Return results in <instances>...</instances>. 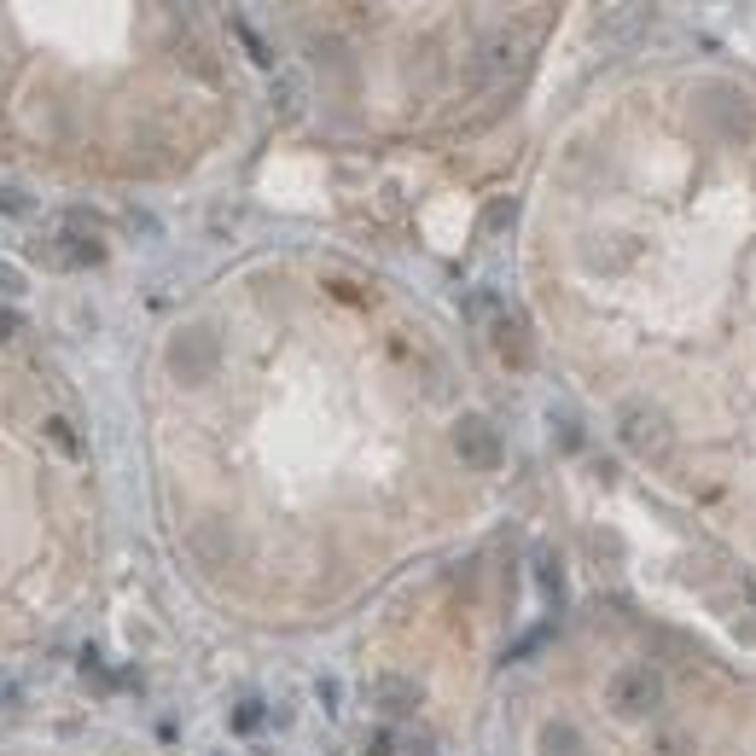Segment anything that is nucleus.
<instances>
[{
    "label": "nucleus",
    "instance_id": "9b49d317",
    "mask_svg": "<svg viewBox=\"0 0 756 756\" xmlns=\"http://www.w3.org/2000/svg\"><path fill=\"white\" fill-rule=\"evenodd\" d=\"M262 721H268V704L262 698H239V704H233V733H239V739L262 733Z\"/></svg>",
    "mask_w": 756,
    "mask_h": 756
},
{
    "label": "nucleus",
    "instance_id": "f257e3e1",
    "mask_svg": "<svg viewBox=\"0 0 756 756\" xmlns=\"http://www.w3.org/2000/svg\"><path fill=\"white\" fill-rule=\"evenodd\" d=\"M664 669L658 664H623L611 681H605V704H611V716H623V721H646V716H658V704H664Z\"/></svg>",
    "mask_w": 756,
    "mask_h": 756
},
{
    "label": "nucleus",
    "instance_id": "7ed1b4c3",
    "mask_svg": "<svg viewBox=\"0 0 756 756\" xmlns=\"http://www.w3.org/2000/svg\"><path fill=\"white\" fill-rule=\"evenodd\" d=\"M448 443H454V454H460V466H472V472H495V466H500V431L483 413H460V419H454Z\"/></svg>",
    "mask_w": 756,
    "mask_h": 756
},
{
    "label": "nucleus",
    "instance_id": "39448f33",
    "mask_svg": "<svg viewBox=\"0 0 756 756\" xmlns=\"http://www.w3.org/2000/svg\"><path fill=\"white\" fill-rule=\"evenodd\" d=\"M489 344L507 367H530V349H535L530 321L518 309H507V302H495V314H489Z\"/></svg>",
    "mask_w": 756,
    "mask_h": 756
},
{
    "label": "nucleus",
    "instance_id": "f03ea898",
    "mask_svg": "<svg viewBox=\"0 0 756 756\" xmlns=\"http://www.w3.org/2000/svg\"><path fill=\"white\" fill-rule=\"evenodd\" d=\"M524 53H530L524 29H495V36H483V41H478V53H472V76H478V82H507V76L524 71Z\"/></svg>",
    "mask_w": 756,
    "mask_h": 756
},
{
    "label": "nucleus",
    "instance_id": "4be33fe9",
    "mask_svg": "<svg viewBox=\"0 0 756 756\" xmlns=\"http://www.w3.org/2000/svg\"><path fill=\"white\" fill-rule=\"evenodd\" d=\"M12 704H18V686H12L7 676H0V710H12Z\"/></svg>",
    "mask_w": 756,
    "mask_h": 756
},
{
    "label": "nucleus",
    "instance_id": "0eeeda50",
    "mask_svg": "<svg viewBox=\"0 0 756 756\" xmlns=\"http://www.w3.org/2000/svg\"><path fill=\"white\" fill-rule=\"evenodd\" d=\"M36 257H53V268H99L106 262V245H99L94 233H82V227H64L59 239L36 245Z\"/></svg>",
    "mask_w": 756,
    "mask_h": 756
},
{
    "label": "nucleus",
    "instance_id": "a211bd4d",
    "mask_svg": "<svg viewBox=\"0 0 756 756\" xmlns=\"http://www.w3.org/2000/svg\"><path fill=\"white\" fill-rule=\"evenodd\" d=\"M658 756H693V739H676V733H658Z\"/></svg>",
    "mask_w": 756,
    "mask_h": 756
},
{
    "label": "nucleus",
    "instance_id": "412c9836",
    "mask_svg": "<svg viewBox=\"0 0 756 756\" xmlns=\"http://www.w3.org/2000/svg\"><path fill=\"white\" fill-rule=\"evenodd\" d=\"M321 704H326L332 716H338V681H332V676H321Z\"/></svg>",
    "mask_w": 756,
    "mask_h": 756
},
{
    "label": "nucleus",
    "instance_id": "aec40b11",
    "mask_svg": "<svg viewBox=\"0 0 756 756\" xmlns=\"http://www.w3.org/2000/svg\"><path fill=\"white\" fill-rule=\"evenodd\" d=\"M367 756H401V745H396V733L384 728V733L373 739V745H367Z\"/></svg>",
    "mask_w": 756,
    "mask_h": 756
},
{
    "label": "nucleus",
    "instance_id": "423d86ee",
    "mask_svg": "<svg viewBox=\"0 0 756 756\" xmlns=\"http://www.w3.org/2000/svg\"><path fill=\"white\" fill-rule=\"evenodd\" d=\"M617 436H623L634 454H664L669 448V419L652 408V401H634L623 413V425H617Z\"/></svg>",
    "mask_w": 756,
    "mask_h": 756
},
{
    "label": "nucleus",
    "instance_id": "ddd939ff",
    "mask_svg": "<svg viewBox=\"0 0 756 756\" xmlns=\"http://www.w3.org/2000/svg\"><path fill=\"white\" fill-rule=\"evenodd\" d=\"M594 257H599V262H594L599 274H617V268L634 257V245H623V239H599V245H594Z\"/></svg>",
    "mask_w": 756,
    "mask_h": 756
},
{
    "label": "nucleus",
    "instance_id": "2eb2a0df",
    "mask_svg": "<svg viewBox=\"0 0 756 756\" xmlns=\"http://www.w3.org/2000/svg\"><path fill=\"white\" fill-rule=\"evenodd\" d=\"M274 106H280V116H297V111H302V88H297L292 76L274 82Z\"/></svg>",
    "mask_w": 756,
    "mask_h": 756
},
{
    "label": "nucleus",
    "instance_id": "1a4fd4ad",
    "mask_svg": "<svg viewBox=\"0 0 756 756\" xmlns=\"http://www.w3.org/2000/svg\"><path fill=\"white\" fill-rule=\"evenodd\" d=\"M419 698H425V693H419V681H408V676H379V681H373V704H379V710L391 716V721L413 716Z\"/></svg>",
    "mask_w": 756,
    "mask_h": 756
},
{
    "label": "nucleus",
    "instance_id": "f3484780",
    "mask_svg": "<svg viewBox=\"0 0 756 756\" xmlns=\"http://www.w3.org/2000/svg\"><path fill=\"white\" fill-rule=\"evenodd\" d=\"M47 436H53V443H59L64 454H82V443H76V431L64 425V419H53V425H47Z\"/></svg>",
    "mask_w": 756,
    "mask_h": 756
},
{
    "label": "nucleus",
    "instance_id": "6e6552de",
    "mask_svg": "<svg viewBox=\"0 0 756 756\" xmlns=\"http://www.w3.org/2000/svg\"><path fill=\"white\" fill-rule=\"evenodd\" d=\"M530 577H535V594H542L547 611H559L565 594H570V587H565V559H559V553H553V547H535V553H530Z\"/></svg>",
    "mask_w": 756,
    "mask_h": 756
},
{
    "label": "nucleus",
    "instance_id": "5701e85b",
    "mask_svg": "<svg viewBox=\"0 0 756 756\" xmlns=\"http://www.w3.org/2000/svg\"><path fill=\"white\" fill-rule=\"evenodd\" d=\"M401 756H436V751H431V739H408V745H401Z\"/></svg>",
    "mask_w": 756,
    "mask_h": 756
},
{
    "label": "nucleus",
    "instance_id": "f8f14e48",
    "mask_svg": "<svg viewBox=\"0 0 756 756\" xmlns=\"http://www.w3.org/2000/svg\"><path fill=\"white\" fill-rule=\"evenodd\" d=\"M0 215H7V222H29V215H36V193L0 187Z\"/></svg>",
    "mask_w": 756,
    "mask_h": 756
},
{
    "label": "nucleus",
    "instance_id": "6ab92c4d",
    "mask_svg": "<svg viewBox=\"0 0 756 756\" xmlns=\"http://www.w3.org/2000/svg\"><path fill=\"white\" fill-rule=\"evenodd\" d=\"M0 292H7V297H24V274H18L12 262H0Z\"/></svg>",
    "mask_w": 756,
    "mask_h": 756
},
{
    "label": "nucleus",
    "instance_id": "dca6fc26",
    "mask_svg": "<svg viewBox=\"0 0 756 756\" xmlns=\"http://www.w3.org/2000/svg\"><path fill=\"white\" fill-rule=\"evenodd\" d=\"M553 431H559V443H565V454H577V448H582V431L570 425L565 413H553Z\"/></svg>",
    "mask_w": 756,
    "mask_h": 756
},
{
    "label": "nucleus",
    "instance_id": "4468645a",
    "mask_svg": "<svg viewBox=\"0 0 756 756\" xmlns=\"http://www.w3.org/2000/svg\"><path fill=\"white\" fill-rule=\"evenodd\" d=\"M233 29H239V47H245V53H250V59H257V64H262V71H274V53H268V41L257 36V29H250L245 18H233Z\"/></svg>",
    "mask_w": 756,
    "mask_h": 756
},
{
    "label": "nucleus",
    "instance_id": "9d476101",
    "mask_svg": "<svg viewBox=\"0 0 756 756\" xmlns=\"http://www.w3.org/2000/svg\"><path fill=\"white\" fill-rule=\"evenodd\" d=\"M535 756H587V739L570 721H542L535 733Z\"/></svg>",
    "mask_w": 756,
    "mask_h": 756
},
{
    "label": "nucleus",
    "instance_id": "20e7f679",
    "mask_svg": "<svg viewBox=\"0 0 756 756\" xmlns=\"http://www.w3.org/2000/svg\"><path fill=\"white\" fill-rule=\"evenodd\" d=\"M170 367H175L181 384H205L215 373V332H205V326L175 332L170 338Z\"/></svg>",
    "mask_w": 756,
    "mask_h": 756
}]
</instances>
